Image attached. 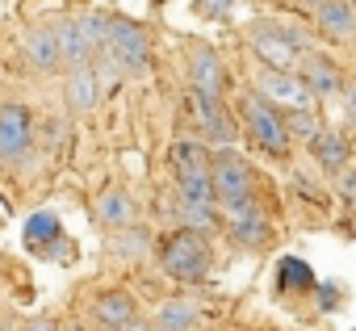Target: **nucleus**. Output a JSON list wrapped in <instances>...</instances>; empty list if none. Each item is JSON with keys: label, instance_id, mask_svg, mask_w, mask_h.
I'll return each mask as SVG.
<instances>
[{"label": "nucleus", "instance_id": "nucleus-1", "mask_svg": "<svg viewBox=\"0 0 356 331\" xmlns=\"http://www.w3.org/2000/svg\"><path fill=\"white\" fill-rule=\"evenodd\" d=\"M159 264L168 277L185 281V285H206V273H210V239L193 227L185 231H172L163 243H159Z\"/></svg>", "mask_w": 356, "mask_h": 331}, {"label": "nucleus", "instance_id": "nucleus-2", "mask_svg": "<svg viewBox=\"0 0 356 331\" xmlns=\"http://www.w3.org/2000/svg\"><path fill=\"white\" fill-rule=\"evenodd\" d=\"M239 113H243V126H248V134L256 138V147H260L264 155H277V159L289 155L293 138H289V130H285L281 109H273L260 92H248L243 105H239Z\"/></svg>", "mask_w": 356, "mask_h": 331}, {"label": "nucleus", "instance_id": "nucleus-3", "mask_svg": "<svg viewBox=\"0 0 356 331\" xmlns=\"http://www.w3.org/2000/svg\"><path fill=\"white\" fill-rule=\"evenodd\" d=\"M97 55H109L122 72H143L147 59H151V42H147V34H143L134 22H126V17H109L105 47H101Z\"/></svg>", "mask_w": 356, "mask_h": 331}, {"label": "nucleus", "instance_id": "nucleus-4", "mask_svg": "<svg viewBox=\"0 0 356 331\" xmlns=\"http://www.w3.org/2000/svg\"><path fill=\"white\" fill-rule=\"evenodd\" d=\"M252 51L264 59V67H293L306 51V38L289 26H277V22H260L252 30Z\"/></svg>", "mask_w": 356, "mask_h": 331}, {"label": "nucleus", "instance_id": "nucleus-5", "mask_svg": "<svg viewBox=\"0 0 356 331\" xmlns=\"http://www.w3.org/2000/svg\"><path fill=\"white\" fill-rule=\"evenodd\" d=\"M256 92H260L273 109H281V113H289V109H310V101H314V92L306 88V80H302V76H289V67H264V72L256 76Z\"/></svg>", "mask_w": 356, "mask_h": 331}, {"label": "nucleus", "instance_id": "nucleus-6", "mask_svg": "<svg viewBox=\"0 0 356 331\" xmlns=\"http://www.w3.org/2000/svg\"><path fill=\"white\" fill-rule=\"evenodd\" d=\"M210 177H214V197L222 206H235V202H248L252 197V168H248L243 155L218 151L210 159Z\"/></svg>", "mask_w": 356, "mask_h": 331}, {"label": "nucleus", "instance_id": "nucleus-7", "mask_svg": "<svg viewBox=\"0 0 356 331\" xmlns=\"http://www.w3.org/2000/svg\"><path fill=\"white\" fill-rule=\"evenodd\" d=\"M34 147V118L26 105H0V159H26Z\"/></svg>", "mask_w": 356, "mask_h": 331}, {"label": "nucleus", "instance_id": "nucleus-8", "mask_svg": "<svg viewBox=\"0 0 356 331\" xmlns=\"http://www.w3.org/2000/svg\"><path fill=\"white\" fill-rule=\"evenodd\" d=\"M231 214H227V231H231V239L239 243V248H264L268 239H273V227H268V218H264V210L248 197V202H235V206H227Z\"/></svg>", "mask_w": 356, "mask_h": 331}, {"label": "nucleus", "instance_id": "nucleus-9", "mask_svg": "<svg viewBox=\"0 0 356 331\" xmlns=\"http://www.w3.org/2000/svg\"><path fill=\"white\" fill-rule=\"evenodd\" d=\"M298 67H302L298 76L306 80V88H310L314 97H335V92H339V84H343L339 63H335V59H327V55H318V51H302Z\"/></svg>", "mask_w": 356, "mask_h": 331}, {"label": "nucleus", "instance_id": "nucleus-10", "mask_svg": "<svg viewBox=\"0 0 356 331\" xmlns=\"http://www.w3.org/2000/svg\"><path fill=\"white\" fill-rule=\"evenodd\" d=\"M189 84L193 92H206V97H222L227 92V67L214 51H193L189 55Z\"/></svg>", "mask_w": 356, "mask_h": 331}, {"label": "nucleus", "instance_id": "nucleus-11", "mask_svg": "<svg viewBox=\"0 0 356 331\" xmlns=\"http://www.w3.org/2000/svg\"><path fill=\"white\" fill-rule=\"evenodd\" d=\"M314 17H318L323 38H331V42H352L356 38V9H352V0H323Z\"/></svg>", "mask_w": 356, "mask_h": 331}, {"label": "nucleus", "instance_id": "nucleus-12", "mask_svg": "<svg viewBox=\"0 0 356 331\" xmlns=\"http://www.w3.org/2000/svg\"><path fill=\"white\" fill-rule=\"evenodd\" d=\"M193 101V109H197V126H202V134H206V143H231L235 138V126H231V118H227V109L218 105V97H206V92H193L189 97Z\"/></svg>", "mask_w": 356, "mask_h": 331}, {"label": "nucleus", "instance_id": "nucleus-13", "mask_svg": "<svg viewBox=\"0 0 356 331\" xmlns=\"http://www.w3.org/2000/svg\"><path fill=\"white\" fill-rule=\"evenodd\" d=\"M101 101V76L92 63H76L72 80H67V109L72 113H92Z\"/></svg>", "mask_w": 356, "mask_h": 331}, {"label": "nucleus", "instance_id": "nucleus-14", "mask_svg": "<svg viewBox=\"0 0 356 331\" xmlns=\"http://www.w3.org/2000/svg\"><path fill=\"white\" fill-rule=\"evenodd\" d=\"M97 323L101 327H113V331H134V327H147L143 318H138V306H134V298L130 293H105L101 302H97Z\"/></svg>", "mask_w": 356, "mask_h": 331}, {"label": "nucleus", "instance_id": "nucleus-15", "mask_svg": "<svg viewBox=\"0 0 356 331\" xmlns=\"http://www.w3.org/2000/svg\"><path fill=\"white\" fill-rule=\"evenodd\" d=\"M310 151H314V159L323 163V172H331V177H339L348 163H352V147H348V138L327 134V130H318V134L310 138Z\"/></svg>", "mask_w": 356, "mask_h": 331}, {"label": "nucleus", "instance_id": "nucleus-16", "mask_svg": "<svg viewBox=\"0 0 356 331\" xmlns=\"http://www.w3.org/2000/svg\"><path fill=\"white\" fill-rule=\"evenodd\" d=\"M92 210H97V223H101V227H109V231L138 223V206H134V202H130L122 189H109V193H101Z\"/></svg>", "mask_w": 356, "mask_h": 331}, {"label": "nucleus", "instance_id": "nucleus-17", "mask_svg": "<svg viewBox=\"0 0 356 331\" xmlns=\"http://www.w3.org/2000/svg\"><path fill=\"white\" fill-rule=\"evenodd\" d=\"M55 42H59V59L63 63H92V47L84 42V34H80V26L72 22V17H63L59 26H55Z\"/></svg>", "mask_w": 356, "mask_h": 331}, {"label": "nucleus", "instance_id": "nucleus-18", "mask_svg": "<svg viewBox=\"0 0 356 331\" xmlns=\"http://www.w3.org/2000/svg\"><path fill=\"white\" fill-rule=\"evenodd\" d=\"M63 243V231H59V218L51 214V210H42V214H34L30 223H26V248H34V252H55Z\"/></svg>", "mask_w": 356, "mask_h": 331}, {"label": "nucleus", "instance_id": "nucleus-19", "mask_svg": "<svg viewBox=\"0 0 356 331\" xmlns=\"http://www.w3.org/2000/svg\"><path fill=\"white\" fill-rule=\"evenodd\" d=\"M26 59L38 67V72H51L59 67V42H55V30H30L26 34Z\"/></svg>", "mask_w": 356, "mask_h": 331}, {"label": "nucleus", "instance_id": "nucleus-20", "mask_svg": "<svg viewBox=\"0 0 356 331\" xmlns=\"http://www.w3.org/2000/svg\"><path fill=\"white\" fill-rule=\"evenodd\" d=\"M176 193H181V202H218V197H214V177H210V168L176 172Z\"/></svg>", "mask_w": 356, "mask_h": 331}, {"label": "nucleus", "instance_id": "nucleus-21", "mask_svg": "<svg viewBox=\"0 0 356 331\" xmlns=\"http://www.w3.org/2000/svg\"><path fill=\"white\" fill-rule=\"evenodd\" d=\"M197 314H202V310H197L193 302H163L159 314H155V327H163V331H189V327L202 323Z\"/></svg>", "mask_w": 356, "mask_h": 331}, {"label": "nucleus", "instance_id": "nucleus-22", "mask_svg": "<svg viewBox=\"0 0 356 331\" xmlns=\"http://www.w3.org/2000/svg\"><path fill=\"white\" fill-rule=\"evenodd\" d=\"M172 168L176 172H197V168H210V151L193 138H181L172 143Z\"/></svg>", "mask_w": 356, "mask_h": 331}, {"label": "nucleus", "instance_id": "nucleus-23", "mask_svg": "<svg viewBox=\"0 0 356 331\" xmlns=\"http://www.w3.org/2000/svg\"><path fill=\"white\" fill-rule=\"evenodd\" d=\"M147 248H151V235H147L138 223H130V227H118V231H113V252H118L122 260H138Z\"/></svg>", "mask_w": 356, "mask_h": 331}, {"label": "nucleus", "instance_id": "nucleus-24", "mask_svg": "<svg viewBox=\"0 0 356 331\" xmlns=\"http://www.w3.org/2000/svg\"><path fill=\"white\" fill-rule=\"evenodd\" d=\"M277 285L281 289H310L314 285V273H310V264H302V260H281V273H277Z\"/></svg>", "mask_w": 356, "mask_h": 331}, {"label": "nucleus", "instance_id": "nucleus-25", "mask_svg": "<svg viewBox=\"0 0 356 331\" xmlns=\"http://www.w3.org/2000/svg\"><path fill=\"white\" fill-rule=\"evenodd\" d=\"M285 118V130H289V138H314L318 134V118H314V109H289V113H281Z\"/></svg>", "mask_w": 356, "mask_h": 331}, {"label": "nucleus", "instance_id": "nucleus-26", "mask_svg": "<svg viewBox=\"0 0 356 331\" xmlns=\"http://www.w3.org/2000/svg\"><path fill=\"white\" fill-rule=\"evenodd\" d=\"M76 26H80V34H84V42L92 47V55L105 47V30H109V17L105 13H84V17H76Z\"/></svg>", "mask_w": 356, "mask_h": 331}, {"label": "nucleus", "instance_id": "nucleus-27", "mask_svg": "<svg viewBox=\"0 0 356 331\" xmlns=\"http://www.w3.org/2000/svg\"><path fill=\"white\" fill-rule=\"evenodd\" d=\"M185 206V218L193 231H214L218 227V214H214V202H181Z\"/></svg>", "mask_w": 356, "mask_h": 331}, {"label": "nucleus", "instance_id": "nucleus-28", "mask_svg": "<svg viewBox=\"0 0 356 331\" xmlns=\"http://www.w3.org/2000/svg\"><path fill=\"white\" fill-rule=\"evenodd\" d=\"M197 9H202L206 17H218V22H222V17H231V0H202Z\"/></svg>", "mask_w": 356, "mask_h": 331}, {"label": "nucleus", "instance_id": "nucleus-29", "mask_svg": "<svg viewBox=\"0 0 356 331\" xmlns=\"http://www.w3.org/2000/svg\"><path fill=\"white\" fill-rule=\"evenodd\" d=\"M339 177H343V181H339V193H343V197L356 206V168H343Z\"/></svg>", "mask_w": 356, "mask_h": 331}, {"label": "nucleus", "instance_id": "nucleus-30", "mask_svg": "<svg viewBox=\"0 0 356 331\" xmlns=\"http://www.w3.org/2000/svg\"><path fill=\"white\" fill-rule=\"evenodd\" d=\"M343 105H348V122H352V130H356V80L348 84V92H343Z\"/></svg>", "mask_w": 356, "mask_h": 331}, {"label": "nucleus", "instance_id": "nucleus-31", "mask_svg": "<svg viewBox=\"0 0 356 331\" xmlns=\"http://www.w3.org/2000/svg\"><path fill=\"white\" fill-rule=\"evenodd\" d=\"M306 5H310V9H318V5H323V0H306Z\"/></svg>", "mask_w": 356, "mask_h": 331}]
</instances>
